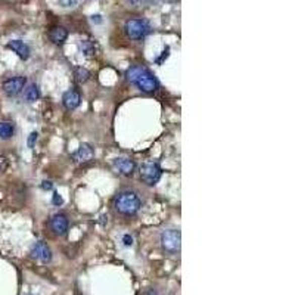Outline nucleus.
<instances>
[{"label": "nucleus", "instance_id": "obj_1", "mask_svg": "<svg viewBox=\"0 0 295 295\" xmlns=\"http://www.w3.org/2000/svg\"><path fill=\"white\" fill-rule=\"evenodd\" d=\"M126 77L143 93H155L159 89V83H158L157 77L145 67H140V65L130 67L126 71Z\"/></svg>", "mask_w": 295, "mask_h": 295}, {"label": "nucleus", "instance_id": "obj_2", "mask_svg": "<svg viewBox=\"0 0 295 295\" xmlns=\"http://www.w3.org/2000/svg\"><path fill=\"white\" fill-rule=\"evenodd\" d=\"M114 208L123 216H135L142 208V199L135 191H123L114 199Z\"/></svg>", "mask_w": 295, "mask_h": 295}, {"label": "nucleus", "instance_id": "obj_3", "mask_svg": "<svg viewBox=\"0 0 295 295\" xmlns=\"http://www.w3.org/2000/svg\"><path fill=\"white\" fill-rule=\"evenodd\" d=\"M124 31L132 40H143L151 33V27L145 20L133 18V20L126 21Z\"/></svg>", "mask_w": 295, "mask_h": 295}, {"label": "nucleus", "instance_id": "obj_4", "mask_svg": "<svg viewBox=\"0 0 295 295\" xmlns=\"http://www.w3.org/2000/svg\"><path fill=\"white\" fill-rule=\"evenodd\" d=\"M159 242H161V247H162L164 251H167L170 254H176L180 251V247H182L180 230H176V229L164 230L159 236Z\"/></svg>", "mask_w": 295, "mask_h": 295}, {"label": "nucleus", "instance_id": "obj_5", "mask_svg": "<svg viewBox=\"0 0 295 295\" xmlns=\"http://www.w3.org/2000/svg\"><path fill=\"white\" fill-rule=\"evenodd\" d=\"M139 174H140V179H142V182L145 185L154 186V185H157L158 182H159L162 170H161L158 162H145L139 168Z\"/></svg>", "mask_w": 295, "mask_h": 295}, {"label": "nucleus", "instance_id": "obj_6", "mask_svg": "<svg viewBox=\"0 0 295 295\" xmlns=\"http://www.w3.org/2000/svg\"><path fill=\"white\" fill-rule=\"evenodd\" d=\"M25 84H27V79L25 77L15 76V77L5 80L3 84H2V89H3V92L8 96H17V95H20L21 92L25 89Z\"/></svg>", "mask_w": 295, "mask_h": 295}, {"label": "nucleus", "instance_id": "obj_7", "mask_svg": "<svg viewBox=\"0 0 295 295\" xmlns=\"http://www.w3.org/2000/svg\"><path fill=\"white\" fill-rule=\"evenodd\" d=\"M115 171L123 174V176H132L136 171V162L132 158L127 157H118L112 162Z\"/></svg>", "mask_w": 295, "mask_h": 295}, {"label": "nucleus", "instance_id": "obj_8", "mask_svg": "<svg viewBox=\"0 0 295 295\" xmlns=\"http://www.w3.org/2000/svg\"><path fill=\"white\" fill-rule=\"evenodd\" d=\"M68 226H70L68 217L65 216V214H62V213H58V214L52 216V218H50V229H52V232L55 235H65L68 232Z\"/></svg>", "mask_w": 295, "mask_h": 295}, {"label": "nucleus", "instance_id": "obj_9", "mask_svg": "<svg viewBox=\"0 0 295 295\" xmlns=\"http://www.w3.org/2000/svg\"><path fill=\"white\" fill-rule=\"evenodd\" d=\"M31 257L36 260H40L41 263H49L52 260V251L47 247V244H44L43 241H39L31 248Z\"/></svg>", "mask_w": 295, "mask_h": 295}, {"label": "nucleus", "instance_id": "obj_10", "mask_svg": "<svg viewBox=\"0 0 295 295\" xmlns=\"http://www.w3.org/2000/svg\"><path fill=\"white\" fill-rule=\"evenodd\" d=\"M62 103L68 111H74L76 108H79L80 103H81V95H80L79 90H76V89L67 90L62 96Z\"/></svg>", "mask_w": 295, "mask_h": 295}, {"label": "nucleus", "instance_id": "obj_11", "mask_svg": "<svg viewBox=\"0 0 295 295\" xmlns=\"http://www.w3.org/2000/svg\"><path fill=\"white\" fill-rule=\"evenodd\" d=\"M93 157H95V149H93V146L89 145V143L80 145L79 149H77L76 154H74V159H76L77 162H81V164L92 161Z\"/></svg>", "mask_w": 295, "mask_h": 295}, {"label": "nucleus", "instance_id": "obj_12", "mask_svg": "<svg viewBox=\"0 0 295 295\" xmlns=\"http://www.w3.org/2000/svg\"><path fill=\"white\" fill-rule=\"evenodd\" d=\"M8 47L9 49H12L21 59H28L30 58V47H28V44L27 43H24L22 40H12V41H9L8 43Z\"/></svg>", "mask_w": 295, "mask_h": 295}, {"label": "nucleus", "instance_id": "obj_13", "mask_svg": "<svg viewBox=\"0 0 295 295\" xmlns=\"http://www.w3.org/2000/svg\"><path fill=\"white\" fill-rule=\"evenodd\" d=\"M49 39L55 44H62L68 39V30L65 27H53L49 31Z\"/></svg>", "mask_w": 295, "mask_h": 295}, {"label": "nucleus", "instance_id": "obj_14", "mask_svg": "<svg viewBox=\"0 0 295 295\" xmlns=\"http://www.w3.org/2000/svg\"><path fill=\"white\" fill-rule=\"evenodd\" d=\"M15 133V127L12 123L0 121V139H11Z\"/></svg>", "mask_w": 295, "mask_h": 295}, {"label": "nucleus", "instance_id": "obj_15", "mask_svg": "<svg viewBox=\"0 0 295 295\" xmlns=\"http://www.w3.org/2000/svg\"><path fill=\"white\" fill-rule=\"evenodd\" d=\"M24 96H25V99H27V102H36V100L40 98L39 87H37L34 83H33V84H30V86L25 89Z\"/></svg>", "mask_w": 295, "mask_h": 295}, {"label": "nucleus", "instance_id": "obj_16", "mask_svg": "<svg viewBox=\"0 0 295 295\" xmlns=\"http://www.w3.org/2000/svg\"><path fill=\"white\" fill-rule=\"evenodd\" d=\"M80 49L86 56H93L96 53V46L92 40H83L80 43Z\"/></svg>", "mask_w": 295, "mask_h": 295}, {"label": "nucleus", "instance_id": "obj_17", "mask_svg": "<svg viewBox=\"0 0 295 295\" xmlns=\"http://www.w3.org/2000/svg\"><path fill=\"white\" fill-rule=\"evenodd\" d=\"M74 77H76V80L79 83H86L87 80L90 79V73L86 68H83V67H77L74 70Z\"/></svg>", "mask_w": 295, "mask_h": 295}, {"label": "nucleus", "instance_id": "obj_18", "mask_svg": "<svg viewBox=\"0 0 295 295\" xmlns=\"http://www.w3.org/2000/svg\"><path fill=\"white\" fill-rule=\"evenodd\" d=\"M8 165H9L8 158L3 157V155H0V173H5V171H6V168H8Z\"/></svg>", "mask_w": 295, "mask_h": 295}, {"label": "nucleus", "instance_id": "obj_19", "mask_svg": "<svg viewBox=\"0 0 295 295\" xmlns=\"http://www.w3.org/2000/svg\"><path fill=\"white\" fill-rule=\"evenodd\" d=\"M37 136H39V135H37L36 132H33V133L28 136V148H31V149L34 148V143L37 142Z\"/></svg>", "mask_w": 295, "mask_h": 295}, {"label": "nucleus", "instance_id": "obj_20", "mask_svg": "<svg viewBox=\"0 0 295 295\" xmlns=\"http://www.w3.org/2000/svg\"><path fill=\"white\" fill-rule=\"evenodd\" d=\"M123 242L126 247H132L133 245V236L132 235H124L123 236Z\"/></svg>", "mask_w": 295, "mask_h": 295}, {"label": "nucleus", "instance_id": "obj_21", "mask_svg": "<svg viewBox=\"0 0 295 295\" xmlns=\"http://www.w3.org/2000/svg\"><path fill=\"white\" fill-rule=\"evenodd\" d=\"M59 5H62V6H65V8H73V6H76L77 5V2L76 0H61L59 2Z\"/></svg>", "mask_w": 295, "mask_h": 295}, {"label": "nucleus", "instance_id": "obj_22", "mask_svg": "<svg viewBox=\"0 0 295 295\" xmlns=\"http://www.w3.org/2000/svg\"><path fill=\"white\" fill-rule=\"evenodd\" d=\"M41 188H43L44 191H50V189L53 188V185H52V182H43Z\"/></svg>", "mask_w": 295, "mask_h": 295}, {"label": "nucleus", "instance_id": "obj_23", "mask_svg": "<svg viewBox=\"0 0 295 295\" xmlns=\"http://www.w3.org/2000/svg\"><path fill=\"white\" fill-rule=\"evenodd\" d=\"M167 56H168V47H167V49H165V50L162 52V56H161L159 59H157V62H158V64H161V62H162V59L167 58Z\"/></svg>", "mask_w": 295, "mask_h": 295}, {"label": "nucleus", "instance_id": "obj_24", "mask_svg": "<svg viewBox=\"0 0 295 295\" xmlns=\"http://www.w3.org/2000/svg\"><path fill=\"white\" fill-rule=\"evenodd\" d=\"M53 204H62V198L59 197L58 194L53 195Z\"/></svg>", "mask_w": 295, "mask_h": 295}, {"label": "nucleus", "instance_id": "obj_25", "mask_svg": "<svg viewBox=\"0 0 295 295\" xmlns=\"http://www.w3.org/2000/svg\"><path fill=\"white\" fill-rule=\"evenodd\" d=\"M92 21H93V22H102V20H100V15H96V17H92Z\"/></svg>", "mask_w": 295, "mask_h": 295}]
</instances>
